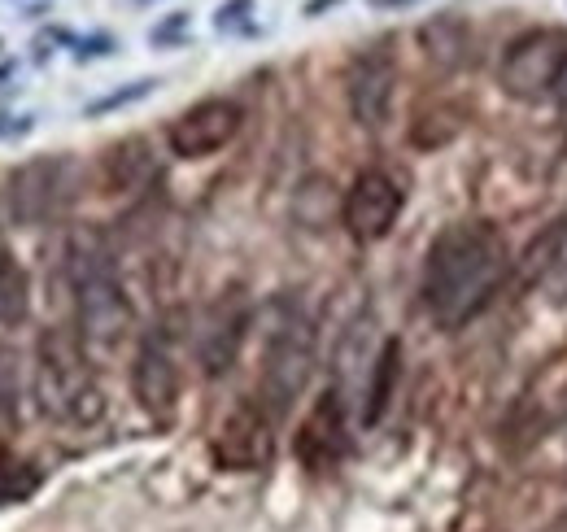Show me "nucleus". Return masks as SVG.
Listing matches in <instances>:
<instances>
[{
	"mask_svg": "<svg viewBox=\"0 0 567 532\" xmlns=\"http://www.w3.org/2000/svg\"><path fill=\"white\" fill-rule=\"evenodd\" d=\"M511 245L493 223L485 219H458L441 227L424 258V310L445 332H458L476 314L489 310V301L502 293L511 275Z\"/></svg>",
	"mask_w": 567,
	"mask_h": 532,
	"instance_id": "nucleus-1",
	"label": "nucleus"
},
{
	"mask_svg": "<svg viewBox=\"0 0 567 532\" xmlns=\"http://www.w3.org/2000/svg\"><path fill=\"white\" fill-rule=\"evenodd\" d=\"M70 293H75V310H79V332L92 345H118L131 328V301L118 284L114 258L101 245L96 232H83L70 240Z\"/></svg>",
	"mask_w": 567,
	"mask_h": 532,
	"instance_id": "nucleus-2",
	"label": "nucleus"
},
{
	"mask_svg": "<svg viewBox=\"0 0 567 532\" xmlns=\"http://www.w3.org/2000/svg\"><path fill=\"white\" fill-rule=\"evenodd\" d=\"M567 75V31L563 27H533L506 44L498 62V83L515 101H554Z\"/></svg>",
	"mask_w": 567,
	"mask_h": 532,
	"instance_id": "nucleus-3",
	"label": "nucleus"
},
{
	"mask_svg": "<svg viewBox=\"0 0 567 532\" xmlns=\"http://www.w3.org/2000/svg\"><path fill=\"white\" fill-rule=\"evenodd\" d=\"M310 367H315V332L301 314H288L280 328L271 332L267 362H262V397L258 402L271 415H284L297 402V393L306 389Z\"/></svg>",
	"mask_w": 567,
	"mask_h": 532,
	"instance_id": "nucleus-4",
	"label": "nucleus"
},
{
	"mask_svg": "<svg viewBox=\"0 0 567 532\" xmlns=\"http://www.w3.org/2000/svg\"><path fill=\"white\" fill-rule=\"evenodd\" d=\"M70 162L66 157H31L5 179V210L18 227H40L66 210Z\"/></svg>",
	"mask_w": 567,
	"mask_h": 532,
	"instance_id": "nucleus-5",
	"label": "nucleus"
},
{
	"mask_svg": "<svg viewBox=\"0 0 567 532\" xmlns=\"http://www.w3.org/2000/svg\"><path fill=\"white\" fill-rule=\"evenodd\" d=\"M210 450L223 471H262L275 458V415L258 397H240L223 415Z\"/></svg>",
	"mask_w": 567,
	"mask_h": 532,
	"instance_id": "nucleus-6",
	"label": "nucleus"
},
{
	"mask_svg": "<svg viewBox=\"0 0 567 532\" xmlns=\"http://www.w3.org/2000/svg\"><path fill=\"white\" fill-rule=\"evenodd\" d=\"M240 123H245V110L227 96H205V101L188 105L184 114L171 118L166 127V144H171L175 157L184 162H201V157H214L219 149H227L240 136Z\"/></svg>",
	"mask_w": 567,
	"mask_h": 532,
	"instance_id": "nucleus-7",
	"label": "nucleus"
},
{
	"mask_svg": "<svg viewBox=\"0 0 567 532\" xmlns=\"http://www.w3.org/2000/svg\"><path fill=\"white\" fill-rule=\"evenodd\" d=\"M402 205H406V188L389 171L371 166V171H358L354 184H349L341 201V223L354 240L371 245V240H384L393 232V223L402 219Z\"/></svg>",
	"mask_w": 567,
	"mask_h": 532,
	"instance_id": "nucleus-8",
	"label": "nucleus"
},
{
	"mask_svg": "<svg viewBox=\"0 0 567 532\" xmlns=\"http://www.w3.org/2000/svg\"><path fill=\"white\" fill-rule=\"evenodd\" d=\"M293 454L297 463L310 471V476H323V471H336L341 458L349 454V423H345V393L323 389L315 397V406L306 410V419L297 423L293 437Z\"/></svg>",
	"mask_w": 567,
	"mask_h": 532,
	"instance_id": "nucleus-9",
	"label": "nucleus"
},
{
	"mask_svg": "<svg viewBox=\"0 0 567 532\" xmlns=\"http://www.w3.org/2000/svg\"><path fill=\"white\" fill-rule=\"evenodd\" d=\"M253 306L245 297V288H227V293L214 297V306L201 314V328H197V358L205 376H223L232 371V362L245 345Z\"/></svg>",
	"mask_w": 567,
	"mask_h": 532,
	"instance_id": "nucleus-10",
	"label": "nucleus"
},
{
	"mask_svg": "<svg viewBox=\"0 0 567 532\" xmlns=\"http://www.w3.org/2000/svg\"><path fill=\"white\" fill-rule=\"evenodd\" d=\"M40 393L44 406L70 410L83 419V397H96L83 367V345L70 332H48L40 341Z\"/></svg>",
	"mask_w": 567,
	"mask_h": 532,
	"instance_id": "nucleus-11",
	"label": "nucleus"
},
{
	"mask_svg": "<svg viewBox=\"0 0 567 532\" xmlns=\"http://www.w3.org/2000/svg\"><path fill=\"white\" fill-rule=\"evenodd\" d=\"M345 92H349V114H354L358 127L380 131L389 123L393 92H397V62H393L389 48L384 44L363 48L345 75Z\"/></svg>",
	"mask_w": 567,
	"mask_h": 532,
	"instance_id": "nucleus-12",
	"label": "nucleus"
},
{
	"mask_svg": "<svg viewBox=\"0 0 567 532\" xmlns=\"http://www.w3.org/2000/svg\"><path fill=\"white\" fill-rule=\"evenodd\" d=\"M131 393H136L140 410L149 419L166 423L179 406V367L175 354L166 345L162 332H149L136 349V362H131Z\"/></svg>",
	"mask_w": 567,
	"mask_h": 532,
	"instance_id": "nucleus-13",
	"label": "nucleus"
},
{
	"mask_svg": "<svg viewBox=\"0 0 567 532\" xmlns=\"http://www.w3.org/2000/svg\"><path fill=\"white\" fill-rule=\"evenodd\" d=\"M153 175H158V162H153L149 140H140V136L110 144L101 157V188L105 192H140L153 184Z\"/></svg>",
	"mask_w": 567,
	"mask_h": 532,
	"instance_id": "nucleus-14",
	"label": "nucleus"
},
{
	"mask_svg": "<svg viewBox=\"0 0 567 532\" xmlns=\"http://www.w3.org/2000/svg\"><path fill=\"white\" fill-rule=\"evenodd\" d=\"M520 271V288H537V284H554L567 271V214H559L546 232H537L528 240V249L515 258Z\"/></svg>",
	"mask_w": 567,
	"mask_h": 532,
	"instance_id": "nucleus-15",
	"label": "nucleus"
},
{
	"mask_svg": "<svg viewBox=\"0 0 567 532\" xmlns=\"http://www.w3.org/2000/svg\"><path fill=\"white\" fill-rule=\"evenodd\" d=\"M397 380H402V341L389 336L376 358H371V376H367V393H363V423L376 428V423L389 415L393 397H397Z\"/></svg>",
	"mask_w": 567,
	"mask_h": 532,
	"instance_id": "nucleus-16",
	"label": "nucleus"
},
{
	"mask_svg": "<svg viewBox=\"0 0 567 532\" xmlns=\"http://www.w3.org/2000/svg\"><path fill=\"white\" fill-rule=\"evenodd\" d=\"M31 314V284L18 258L0 245V328H18Z\"/></svg>",
	"mask_w": 567,
	"mask_h": 532,
	"instance_id": "nucleus-17",
	"label": "nucleus"
},
{
	"mask_svg": "<svg viewBox=\"0 0 567 532\" xmlns=\"http://www.w3.org/2000/svg\"><path fill=\"white\" fill-rule=\"evenodd\" d=\"M44 485L40 467L27 463L22 454H14L9 445H0V506H18L35 498V489Z\"/></svg>",
	"mask_w": 567,
	"mask_h": 532,
	"instance_id": "nucleus-18",
	"label": "nucleus"
},
{
	"mask_svg": "<svg viewBox=\"0 0 567 532\" xmlns=\"http://www.w3.org/2000/svg\"><path fill=\"white\" fill-rule=\"evenodd\" d=\"M458 131H463V114H458L454 105H432V110H419V118L410 123V140H415L419 149H441Z\"/></svg>",
	"mask_w": 567,
	"mask_h": 532,
	"instance_id": "nucleus-19",
	"label": "nucleus"
},
{
	"mask_svg": "<svg viewBox=\"0 0 567 532\" xmlns=\"http://www.w3.org/2000/svg\"><path fill=\"white\" fill-rule=\"evenodd\" d=\"M419 40H424V53L437 57L441 66H458L463 62V48H467V27L458 18H432L424 31H419Z\"/></svg>",
	"mask_w": 567,
	"mask_h": 532,
	"instance_id": "nucleus-20",
	"label": "nucleus"
},
{
	"mask_svg": "<svg viewBox=\"0 0 567 532\" xmlns=\"http://www.w3.org/2000/svg\"><path fill=\"white\" fill-rule=\"evenodd\" d=\"M153 88H158V79H136V83H127V88H118V92H110V96H101V101H92L88 110V118H105V114H114V110H123V105H136V101H144Z\"/></svg>",
	"mask_w": 567,
	"mask_h": 532,
	"instance_id": "nucleus-21",
	"label": "nucleus"
},
{
	"mask_svg": "<svg viewBox=\"0 0 567 532\" xmlns=\"http://www.w3.org/2000/svg\"><path fill=\"white\" fill-rule=\"evenodd\" d=\"M249 14H253V0H223L219 14H214V27L219 31H253Z\"/></svg>",
	"mask_w": 567,
	"mask_h": 532,
	"instance_id": "nucleus-22",
	"label": "nucleus"
},
{
	"mask_svg": "<svg viewBox=\"0 0 567 532\" xmlns=\"http://www.w3.org/2000/svg\"><path fill=\"white\" fill-rule=\"evenodd\" d=\"M184 31H188V14H175V18L158 22V27L149 31V40L153 44H179V40H184Z\"/></svg>",
	"mask_w": 567,
	"mask_h": 532,
	"instance_id": "nucleus-23",
	"label": "nucleus"
},
{
	"mask_svg": "<svg viewBox=\"0 0 567 532\" xmlns=\"http://www.w3.org/2000/svg\"><path fill=\"white\" fill-rule=\"evenodd\" d=\"M114 53V40L110 35H92V40H79V57H105Z\"/></svg>",
	"mask_w": 567,
	"mask_h": 532,
	"instance_id": "nucleus-24",
	"label": "nucleus"
},
{
	"mask_svg": "<svg viewBox=\"0 0 567 532\" xmlns=\"http://www.w3.org/2000/svg\"><path fill=\"white\" fill-rule=\"evenodd\" d=\"M31 131V118H22V123H9V114H0V140H9V136H27Z\"/></svg>",
	"mask_w": 567,
	"mask_h": 532,
	"instance_id": "nucleus-25",
	"label": "nucleus"
},
{
	"mask_svg": "<svg viewBox=\"0 0 567 532\" xmlns=\"http://www.w3.org/2000/svg\"><path fill=\"white\" fill-rule=\"evenodd\" d=\"M336 5H341V0H306V9H301V14H306V18H323Z\"/></svg>",
	"mask_w": 567,
	"mask_h": 532,
	"instance_id": "nucleus-26",
	"label": "nucleus"
},
{
	"mask_svg": "<svg viewBox=\"0 0 567 532\" xmlns=\"http://www.w3.org/2000/svg\"><path fill=\"white\" fill-rule=\"evenodd\" d=\"M554 288H559V293H554V297H559V301H567V271L559 275V280H554Z\"/></svg>",
	"mask_w": 567,
	"mask_h": 532,
	"instance_id": "nucleus-27",
	"label": "nucleus"
},
{
	"mask_svg": "<svg viewBox=\"0 0 567 532\" xmlns=\"http://www.w3.org/2000/svg\"><path fill=\"white\" fill-rule=\"evenodd\" d=\"M376 9H397V5H410V0H371Z\"/></svg>",
	"mask_w": 567,
	"mask_h": 532,
	"instance_id": "nucleus-28",
	"label": "nucleus"
},
{
	"mask_svg": "<svg viewBox=\"0 0 567 532\" xmlns=\"http://www.w3.org/2000/svg\"><path fill=\"white\" fill-rule=\"evenodd\" d=\"M546 532H567V511H563V515H559V519H554V524H550V528H546Z\"/></svg>",
	"mask_w": 567,
	"mask_h": 532,
	"instance_id": "nucleus-29",
	"label": "nucleus"
},
{
	"mask_svg": "<svg viewBox=\"0 0 567 532\" xmlns=\"http://www.w3.org/2000/svg\"><path fill=\"white\" fill-rule=\"evenodd\" d=\"M559 114H563V136H567V105H563V110H559Z\"/></svg>",
	"mask_w": 567,
	"mask_h": 532,
	"instance_id": "nucleus-30",
	"label": "nucleus"
}]
</instances>
